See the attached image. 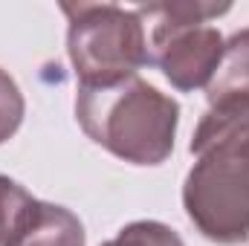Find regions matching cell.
I'll list each match as a JSON object with an SVG mask.
<instances>
[{"label":"cell","mask_w":249,"mask_h":246,"mask_svg":"<svg viewBox=\"0 0 249 246\" xmlns=\"http://www.w3.org/2000/svg\"><path fill=\"white\" fill-rule=\"evenodd\" d=\"M70 20L67 53L81 87H110L148 64V38L136 9L116 3H61Z\"/></svg>","instance_id":"obj_3"},{"label":"cell","mask_w":249,"mask_h":246,"mask_svg":"<svg viewBox=\"0 0 249 246\" xmlns=\"http://www.w3.org/2000/svg\"><path fill=\"white\" fill-rule=\"evenodd\" d=\"M232 93H249V29L235 32L223 44L220 67H217L212 84L206 87L209 105L223 96H232Z\"/></svg>","instance_id":"obj_7"},{"label":"cell","mask_w":249,"mask_h":246,"mask_svg":"<svg viewBox=\"0 0 249 246\" xmlns=\"http://www.w3.org/2000/svg\"><path fill=\"white\" fill-rule=\"evenodd\" d=\"M41 200H35L23 185L9 177H0V246H12L23 229L38 214Z\"/></svg>","instance_id":"obj_8"},{"label":"cell","mask_w":249,"mask_h":246,"mask_svg":"<svg viewBox=\"0 0 249 246\" xmlns=\"http://www.w3.org/2000/svg\"><path fill=\"white\" fill-rule=\"evenodd\" d=\"M12 246H87L81 220L58 203L38 206V214Z\"/></svg>","instance_id":"obj_6"},{"label":"cell","mask_w":249,"mask_h":246,"mask_svg":"<svg viewBox=\"0 0 249 246\" xmlns=\"http://www.w3.org/2000/svg\"><path fill=\"white\" fill-rule=\"evenodd\" d=\"M75 122L96 145L130 165H162L174 151L180 105L139 75L110 87L78 84Z\"/></svg>","instance_id":"obj_1"},{"label":"cell","mask_w":249,"mask_h":246,"mask_svg":"<svg viewBox=\"0 0 249 246\" xmlns=\"http://www.w3.org/2000/svg\"><path fill=\"white\" fill-rule=\"evenodd\" d=\"M238 148H241V151H244V157H247V159H249V139H247V142H241V145H238Z\"/></svg>","instance_id":"obj_11"},{"label":"cell","mask_w":249,"mask_h":246,"mask_svg":"<svg viewBox=\"0 0 249 246\" xmlns=\"http://www.w3.org/2000/svg\"><path fill=\"white\" fill-rule=\"evenodd\" d=\"M229 12V3H206V0H171L136 6V15L145 26L148 38V64L160 67L171 87L191 93L209 87L220 58H223V35L206 20Z\"/></svg>","instance_id":"obj_2"},{"label":"cell","mask_w":249,"mask_h":246,"mask_svg":"<svg viewBox=\"0 0 249 246\" xmlns=\"http://www.w3.org/2000/svg\"><path fill=\"white\" fill-rule=\"evenodd\" d=\"M102 246H186L183 238L160 223V220H136V223H127L124 229H119L116 238L105 241Z\"/></svg>","instance_id":"obj_9"},{"label":"cell","mask_w":249,"mask_h":246,"mask_svg":"<svg viewBox=\"0 0 249 246\" xmlns=\"http://www.w3.org/2000/svg\"><path fill=\"white\" fill-rule=\"evenodd\" d=\"M23 113H26V102H23L18 81L6 70H0V145L18 133Z\"/></svg>","instance_id":"obj_10"},{"label":"cell","mask_w":249,"mask_h":246,"mask_svg":"<svg viewBox=\"0 0 249 246\" xmlns=\"http://www.w3.org/2000/svg\"><path fill=\"white\" fill-rule=\"evenodd\" d=\"M183 209L206 241L220 246L247 244L249 159L238 145L197 157L183 183Z\"/></svg>","instance_id":"obj_4"},{"label":"cell","mask_w":249,"mask_h":246,"mask_svg":"<svg viewBox=\"0 0 249 246\" xmlns=\"http://www.w3.org/2000/svg\"><path fill=\"white\" fill-rule=\"evenodd\" d=\"M249 139V93H232L209 105L197 124L188 151L203 157L209 151L235 148Z\"/></svg>","instance_id":"obj_5"}]
</instances>
